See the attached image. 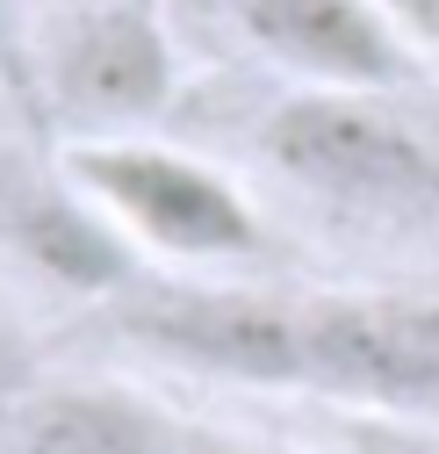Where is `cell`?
Here are the masks:
<instances>
[{"mask_svg":"<svg viewBox=\"0 0 439 454\" xmlns=\"http://www.w3.org/2000/svg\"><path fill=\"white\" fill-rule=\"evenodd\" d=\"M0 246L43 281L80 296H116L130 281V239L101 216V202L65 174L0 166Z\"/></svg>","mask_w":439,"mask_h":454,"instance_id":"7","label":"cell"},{"mask_svg":"<svg viewBox=\"0 0 439 454\" xmlns=\"http://www.w3.org/2000/svg\"><path fill=\"white\" fill-rule=\"evenodd\" d=\"M346 454H439V419L353 411L346 419Z\"/></svg>","mask_w":439,"mask_h":454,"instance_id":"9","label":"cell"},{"mask_svg":"<svg viewBox=\"0 0 439 454\" xmlns=\"http://www.w3.org/2000/svg\"><path fill=\"white\" fill-rule=\"evenodd\" d=\"M130 339L195 375L245 382V389H310L303 354V303L252 296V289H173L130 310Z\"/></svg>","mask_w":439,"mask_h":454,"instance_id":"5","label":"cell"},{"mask_svg":"<svg viewBox=\"0 0 439 454\" xmlns=\"http://www.w3.org/2000/svg\"><path fill=\"white\" fill-rule=\"evenodd\" d=\"M188 454H281V447H252V440H224V433H188Z\"/></svg>","mask_w":439,"mask_h":454,"instance_id":"12","label":"cell"},{"mask_svg":"<svg viewBox=\"0 0 439 454\" xmlns=\"http://www.w3.org/2000/svg\"><path fill=\"white\" fill-rule=\"evenodd\" d=\"M310 389L353 411L425 419L439 404V303L411 296H310L303 303Z\"/></svg>","mask_w":439,"mask_h":454,"instance_id":"4","label":"cell"},{"mask_svg":"<svg viewBox=\"0 0 439 454\" xmlns=\"http://www.w3.org/2000/svg\"><path fill=\"white\" fill-rule=\"evenodd\" d=\"M58 166L130 246H151L158 260H245L266 239L252 195L195 152L151 137H80Z\"/></svg>","mask_w":439,"mask_h":454,"instance_id":"2","label":"cell"},{"mask_svg":"<svg viewBox=\"0 0 439 454\" xmlns=\"http://www.w3.org/2000/svg\"><path fill=\"white\" fill-rule=\"evenodd\" d=\"M389 8V22L404 29L411 51H425V59H439V0H381Z\"/></svg>","mask_w":439,"mask_h":454,"instance_id":"10","label":"cell"},{"mask_svg":"<svg viewBox=\"0 0 439 454\" xmlns=\"http://www.w3.org/2000/svg\"><path fill=\"white\" fill-rule=\"evenodd\" d=\"M29 87L80 137H137L173 101V43L151 0H50L29 29Z\"/></svg>","mask_w":439,"mask_h":454,"instance_id":"3","label":"cell"},{"mask_svg":"<svg viewBox=\"0 0 439 454\" xmlns=\"http://www.w3.org/2000/svg\"><path fill=\"white\" fill-rule=\"evenodd\" d=\"M0 368H15V325H8V310H0Z\"/></svg>","mask_w":439,"mask_h":454,"instance_id":"13","label":"cell"},{"mask_svg":"<svg viewBox=\"0 0 439 454\" xmlns=\"http://www.w3.org/2000/svg\"><path fill=\"white\" fill-rule=\"evenodd\" d=\"M425 419H439V404H432V411H425Z\"/></svg>","mask_w":439,"mask_h":454,"instance_id":"14","label":"cell"},{"mask_svg":"<svg viewBox=\"0 0 439 454\" xmlns=\"http://www.w3.org/2000/svg\"><path fill=\"white\" fill-rule=\"evenodd\" d=\"M259 152L289 188L324 209L374 223L439 216V145L404 108H389V94L303 87L259 123Z\"/></svg>","mask_w":439,"mask_h":454,"instance_id":"1","label":"cell"},{"mask_svg":"<svg viewBox=\"0 0 439 454\" xmlns=\"http://www.w3.org/2000/svg\"><path fill=\"white\" fill-rule=\"evenodd\" d=\"M0 454H188V426L130 382H43L8 404Z\"/></svg>","mask_w":439,"mask_h":454,"instance_id":"8","label":"cell"},{"mask_svg":"<svg viewBox=\"0 0 439 454\" xmlns=\"http://www.w3.org/2000/svg\"><path fill=\"white\" fill-rule=\"evenodd\" d=\"M0 73L29 87V29L15 22V0H0Z\"/></svg>","mask_w":439,"mask_h":454,"instance_id":"11","label":"cell"},{"mask_svg":"<svg viewBox=\"0 0 439 454\" xmlns=\"http://www.w3.org/2000/svg\"><path fill=\"white\" fill-rule=\"evenodd\" d=\"M238 36L266 66H281L310 87L389 94L418 73V51L389 22L381 0H231Z\"/></svg>","mask_w":439,"mask_h":454,"instance_id":"6","label":"cell"}]
</instances>
